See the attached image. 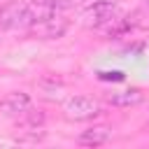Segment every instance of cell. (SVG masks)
Instances as JSON below:
<instances>
[{"mask_svg": "<svg viewBox=\"0 0 149 149\" xmlns=\"http://www.w3.org/2000/svg\"><path fill=\"white\" fill-rule=\"evenodd\" d=\"M119 14V5L112 0H95L81 12V26L84 28H105L114 16Z\"/></svg>", "mask_w": 149, "mask_h": 149, "instance_id": "obj_1", "label": "cell"}, {"mask_svg": "<svg viewBox=\"0 0 149 149\" xmlns=\"http://www.w3.org/2000/svg\"><path fill=\"white\" fill-rule=\"evenodd\" d=\"M63 112H65V119H70V121H88V119L98 116L102 112V107L98 100H93L88 95H72L65 100Z\"/></svg>", "mask_w": 149, "mask_h": 149, "instance_id": "obj_2", "label": "cell"}, {"mask_svg": "<svg viewBox=\"0 0 149 149\" xmlns=\"http://www.w3.org/2000/svg\"><path fill=\"white\" fill-rule=\"evenodd\" d=\"M68 30V21L65 19H58V16H51V19H44L35 26L28 28L30 35L35 37H42V40H56V37H63Z\"/></svg>", "mask_w": 149, "mask_h": 149, "instance_id": "obj_3", "label": "cell"}, {"mask_svg": "<svg viewBox=\"0 0 149 149\" xmlns=\"http://www.w3.org/2000/svg\"><path fill=\"white\" fill-rule=\"evenodd\" d=\"M28 107H30V95L23 93V91H14V93H9L0 100V112L7 114V116H19Z\"/></svg>", "mask_w": 149, "mask_h": 149, "instance_id": "obj_4", "label": "cell"}, {"mask_svg": "<svg viewBox=\"0 0 149 149\" xmlns=\"http://www.w3.org/2000/svg\"><path fill=\"white\" fill-rule=\"evenodd\" d=\"M109 137H112V130L107 126H93V128H86V130L79 133L77 144H81V147H100V144L109 142Z\"/></svg>", "mask_w": 149, "mask_h": 149, "instance_id": "obj_5", "label": "cell"}, {"mask_svg": "<svg viewBox=\"0 0 149 149\" xmlns=\"http://www.w3.org/2000/svg\"><path fill=\"white\" fill-rule=\"evenodd\" d=\"M144 100V93L140 88H126V91H114L107 95V102L114 105V107H133V105H140Z\"/></svg>", "mask_w": 149, "mask_h": 149, "instance_id": "obj_6", "label": "cell"}, {"mask_svg": "<svg viewBox=\"0 0 149 149\" xmlns=\"http://www.w3.org/2000/svg\"><path fill=\"white\" fill-rule=\"evenodd\" d=\"M44 123V112L42 109H26L19 114V128H26V130H37L40 126Z\"/></svg>", "mask_w": 149, "mask_h": 149, "instance_id": "obj_7", "label": "cell"}, {"mask_svg": "<svg viewBox=\"0 0 149 149\" xmlns=\"http://www.w3.org/2000/svg\"><path fill=\"white\" fill-rule=\"evenodd\" d=\"M123 72H119V70H112V72H107V70H100L98 72V79L100 81H123Z\"/></svg>", "mask_w": 149, "mask_h": 149, "instance_id": "obj_8", "label": "cell"}, {"mask_svg": "<svg viewBox=\"0 0 149 149\" xmlns=\"http://www.w3.org/2000/svg\"><path fill=\"white\" fill-rule=\"evenodd\" d=\"M49 5H54L58 12H63V9H72V7H77V5H81V2H86V0H47Z\"/></svg>", "mask_w": 149, "mask_h": 149, "instance_id": "obj_9", "label": "cell"}]
</instances>
